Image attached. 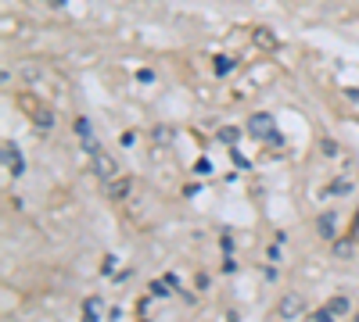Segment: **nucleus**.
I'll return each instance as SVG.
<instances>
[{
  "label": "nucleus",
  "instance_id": "obj_1",
  "mask_svg": "<svg viewBox=\"0 0 359 322\" xmlns=\"http://www.w3.org/2000/svg\"><path fill=\"white\" fill-rule=\"evenodd\" d=\"M18 107H22V111H26L40 129H54V122H58V118H54V107H51V104H40L36 97H18Z\"/></svg>",
  "mask_w": 359,
  "mask_h": 322
},
{
  "label": "nucleus",
  "instance_id": "obj_4",
  "mask_svg": "<svg viewBox=\"0 0 359 322\" xmlns=\"http://www.w3.org/2000/svg\"><path fill=\"white\" fill-rule=\"evenodd\" d=\"M248 133H251V136H259V140H269L273 133H277V125H273V115L256 111V115L248 118Z\"/></svg>",
  "mask_w": 359,
  "mask_h": 322
},
{
  "label": "nucleus",
  "instance_id": "obj_13",
  "mask_svg": "<svg viewBox=\"0 0 359 322\" xmlns=\"http://www.w3.org/2000/svg\"><path fill=\"white\" fill-rule=\"evenodd\" d=\"M334 254H337V258H352V244H349V240H337V244H334Z\"/></svg>",
  "mask_w": 359,
  "mask_h": 322
},
{
  "label": "nucleus",
  "instance_id": "obj_3",
  "mask_svg": "<svg viewBox=\"0 0 359 322\" xmlns=\"http://www.w3.org/2000/svg\"><path fill=\"white\" fill-rule=\"evenodd\" d=\"M306 315V301L302 294H284L277 305V319H302Z\"/></svg>",
  "mask_w": 359,
  "mask_h": 322
},
{
  "label": "nucleus",
  "instance_id": "obj_9",
  "mask_svg": "<svg viewBox=\"0 0 359 322\" xmlns=\"http://www.w3.org/2000/svg\"><path fill=\"white\" fill-rule=\"evenodd\" d=\"M316 229H320L324 240H334V215H320V219H316Z\"/></svg>",
  "mask_w": 359,
  "mask_h": 322
},
{
  "label": "nucleus",
  "instance_id": "obj_5",
  "mask_svg": "<svg viewBox=\"0 0 359 322\" xmlns=\"http://www.w3.org/2000/svg\"><path fill=\"white\" fill-rule=\"evenodd\" d=\"M0 154H4V172H8V176H22V168H26V161H22V150H18L11 140H4V147H0Z\"/></svg>",
  "mask_w": 359,
  "mask_h": 322
},
{
  "label": "nucleus",
  "instance_id": "obj_2",
  "mask_svg": "<svg viewBox=\"0 0 359 322\" xmlns=\"http://www.w3.org/2000/svg\"><path fill=\"white\" fill-rule=\"evenodd\" d=\"M90 158H94V172H97V176L104 179V183H112L115 176H122V172H119V161L108 154V150H90Z\"/></svg>",
  "mask_w": 359,
  "mask_h": 322
},
{
  "label": "nucleus",
  "instance_id": "obj_6",
  "mask_svg": "<svg viewBox=\"0 0 359 322\" xmlns=\"http://www.w3.org/2000/svg\"><path fill=\"white\" fill-rule=\"evenodd\" d=\"M104 190H108V197H112V201H130V193H133V179H130V176H115L112 183H104Z\"/></svg>",
  "mask_w": 359,
  "mask_h": 322
},
{
  "label": "nucleus",
  "instance_id": "obj_7",
  "mask_svg": "<svg viewBox=\"0 0 359 322\" xmlns=\"http://www.w3.org/2000/svg\"><path fill=\"white\" fill-rule=\"evenodd\" d=\"M251 39H256L259 47H262V51H277V47H281V39L273 36V33H269L266 26H259V29H251Z\"/></svg>",
  "mask_w": 359,
  "mask_h": 322
},
{
  "label": "nucleus",
  "instance_id": "obj_10",
  "mask_svg": "<svg viewBox=\"0 0 359 322\" xmlns=\"http://www.w3.org/2000/svg\"><path fill=\"white\" fill-rule=\"evenodd\" d=\"M212 69H216V75H226V72H234V57H226V54H219V57L212 61Z\"/></svg>",
  "mask_w": 359,
  "mask_h": 322
},
{
  "label": "nucleus",
  "instance_id": "obj_19",
  "mask_svg": "<svg viewBox=\"0 0 359 322\" xmlns=\"http://www.w3.org/2000/svg\"><path fill=\"white\" fill-rule=\"evenodd\" d=\"M352 236H356V240H359V215H356V219H352Z\"/></svg>",
  "mask_w": 359,
  "mask_h": 322
},
{
  "label": "nucleus",
  "instance_id": "obj_16",
  "mask_svg": "<svg viewBox=\"0 0 359 322\" xmlns=\"http://www.w3.org/2000/svg\"><path fill=\"white\" fill-rule=\"evenodd\" d=\"M327 319H334V315H331V308H320V312H312V322H327Z\"/></svg>",
  "mask_w": 359,
  "mask_h": 322
},
{
  "label": "nucleus",
  "instance_id": "obj_8",
  "mask_svg": "<svg viewBox=\"0 0 359 322\" xmlns=\"http://www.w3.org/2000/svg\"><path fill=\"white\" fill-rule=\"evenodd\" d=\"M83 312H87V319H101V315L108 312V308H104V301H101V297H87V305H83Z\"/></svg>",
  "mask_w": 359,
  "mask_h": 322
},
{
  "label": "nucleus",
  "instance_id": "obj_18",
  "mask_svg": "<svg viewBox=\"0 0 359 322\" xmlns=\"http://www.w3.org/2000/svg\"><path fill=\"white\" fill-rule=\"evenodd\" d=\"M151 294H155V297H165L169 290H165V283H151Z\"/></svg>",
  "mask_w": 359,
  "mask_h": 322
},
{
  "label": "nucleus",
  "instance_id": "obj_17",
  "mask_svg": "<svg viewBox=\"0 0 359 322\" xmlns=\"http://www.w3.org/2000/svg\"><path fill=\"white\" fill-rule=\"evenodd\" d=\"M219 140H226V143H234V140H237V133H234V129H219Z\"/></svg>",
  "mask_w": 359,
  "mask_h": 322
},
{
  "label": "nucleus",
  "instance_id": "obj_15",
  "mask_svg": "<svg viewBox=\"0 0 359 322\" xmlns=\"http://www.w3.org/2000/svg\"><path fill=\"white\" fill-rule=\"evenodd\" d=\"M76 133H79L83 140H87V136H90V122H87V118H79V122H76Z\"/></svg>",
  "mask_w": 359,
  "mask_h": 322
},
{
  "label": "nucleus",
  "instance_id": "obj_14",
  "mask_svg": "<svg viewBox=\"0 0 359 322\" xmlns=\"http://www.w3.org/2000/svg\"><path fill=\"white\" fill-rule=\"evenodd\" d=\"M169 140H173V129H169V125L155 129V143H169Z\"/></svg>",
  "mask_w": 359,
  "mask_h": 322
},
{
  "label": "nucleus",
  "instance_id": "obj_12",
  "mask_svg": "<svg viewBox=\"0 0 359 322\" xmlns=\"http://www.w3.org/2000/svg\"><path fill=\"white\" fill-rule=\"evenodd\" d=\"M320 150H324V158H337V154H342L334 140H324V143H320Z\"/></svg>",
  "mask_w": 359,
  "mask_h": 322
},
{
  "label": "nucleus",
  "instance_id": "obj_20",
  "mask_svg": "<svg viewBox=\"0 0 359 322\" xmlns=\"http://www.w3.org/2000/svg\"><path fill=\"white\" fill-rule=\"evenodd\" d=\"M44 4H51V8H65V0H44Z\"/></svg>",
  "mask_w": 359,
  "mask_h": 322
},
{
  "label": "nucleus",
  "instance_id": "obj_11",
  "mask_svg": "<svg viewBox=\"0 0 359 322\" xmlns=\"http://www.w3.org/2000/svg\"><path fill=\"white\" fill-rule=\"evenodd\" d=\"M327 308H331V315L337 319V315H349V308H352V305H349V297H334Z\"/></svg>",
  "mask_w": 359,
  "mask_h": 322
}]
</instances>
